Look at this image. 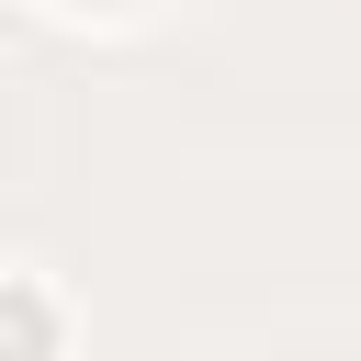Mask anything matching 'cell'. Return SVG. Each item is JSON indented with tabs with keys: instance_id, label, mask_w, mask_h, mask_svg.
I'll return each mask as SVG.
<instances>
[{
	"instance_id": "obj_1",
	"label": "cell",
	"mask_w": 361,
	"mask_h": 361,
	"mask_svg": "<svg viewBox=\"0 0 361 361\" xmlns=\"http://www.w3.org/2000/svg\"><path fill=\"white\" fill-rule=\"evenodd\" d=\"M0 338H11V350H34V338H45V316H34V305H0Z\"/></svg>"
}]
</instances>
